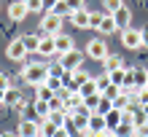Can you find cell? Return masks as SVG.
Segmentation results:
<instances>
[{
    "mask_svg": "<svg viewBox=\"0 0 148 137\" xmlns=\"http://www.w3.org/2000/svg\"><path fill=\"white\" fill-rule=\"evenodd\" d=\"M16 134H19V137H40V121H35V118H24V121L19 124V129H16Z\"/></svg>",
    "mask_w": 148,
    "mask_h": 137,
    "instance_id": "obj_7",
    "label": "cell"
},
{
    "mask_svg": "<svg viewBox=\"0 0 148 137\" xmlns=\"http://www.w3.org/2000/svg\"><path fill=\"white\" fill-rule=\"evenodd\" d=\"M102 16H105V14H92V16H89V27L100 30V22H102Z\"/></svg>",
    "mask_w": 148,
    "mask_h": 137,
    "instance_id": "obj_35",
    "label": "cell"
},
{
    "mask_svg": "<svg viewBox=\"0 0 148 137\" xmlns=\"http://www.w3.org/2000/svg\"><path fill=\"white\" fill-rule=\"evenodd\" d=\"M89 16H92V11L78 8V11L70 14V22H73V27H78V30H89Z\"/></svg>",
    "mask_w": 148,
    "mask_h": 137,
    "instance_id": "obj_8",
    "label": "cell"
},
{
    "mask_svg": "<svg viewBox=\"0 0 148 137\" xmlns=\"http://www.w3.org/2000/svg\"><path fill=\"white\" fill-rule=\"evenodd\" d=\"M5 105H11V108H22V94L16 91V89H8V91H5Z\"/></svg>",
    "mask_w": 148,
    "mask_h": 137,
    "instance_id": "obj_21",
    "label": "cell"
},
{
    "mask_svg": "<svg viewBox=\"0 0 148 137\" xmlns=\"http://www.w3.org/2000/svg\"><path fill=\"white\" fill-rule=\"evenodd\" d=\"M22 40H24V46H27V51H38V46H40V38L38 35H24Z\"/></svg>",
    "mask_w": 148,
    "mask_h": 137,
    "instance_id": "obj_29",
    "label": "cell"
},
{
    "mask_svg": "<svg viewBox=\"0 0 148 137\" xmlns=\"http://www.w3.org/2000/svg\"><path fill=\"white\" fill-rule=\"evenodd\" d=\"M81 137H105V134H97V132H89V129H86V132H84Z\"/></svg>",
    "mask_w": 148,
    "mask_h": 137,
    "instance_id": "obj_41",
    "label": "cell"
},
{
    "mask_svg": "<svg viewBox=\"0 0 148 137\" xmlns=\"http://www.w3.org/2000/svg\"><path fill=\"white\" fill-rule=\"evenodd\" d=\"M0 108H3V105H0Z\"/></svg>",
    "mask_w": 148,
    "mask_h": 137,
    "instance_id": "obj_48",
    "label": "cell"
},
{
    "mask_svg": "<svg viewBox=\"0 0 148 137\" xmlns=\"http://www.w3.org/2000/svg\"><path fill=\"white\" fill-rule=\"evenodd\" d=\"M94 81H97V91H100V94H102V91H105V89L110 86V75H108V73H105V75H97Z\"/></svg>",
    "mask_w": 148,
    "mask_h": 137,
    "instance_id": "obj_32",
    "label": "cell"
},
{
    "mask_svg": "<svg viewBox=\"0 0 148 137\" xmlns=\"http://www.w3.org/2000/svg\"><path fill=\"white\" fill-rule=\"evenodd\" d=\"M145 83H148V70H137V67H135V89H143Z\"/></svg>",
    "mask_w": 148,
    "mask_h": 137,
    "instance_id": "obj_27",
    "label": "cell"
},
{
    "mask_svg": "<svg viewBox=\"0 0 148 137\" xmlns=\"http://www.w3.org/2000/svg\"><path fill=\"white\" fill-rule=\"evenodd\" d=\"M32 116L43 121V118H49V102L46 100H35V105H32Z\"/></svg>",
    "mask_w": 148,
    "mask_h": 137,
    "instance_id": "obj_17",
    "label": "cell"
},
{
    "mask_svg": "<svg viewBox=\"0 0 148 137\" xmlns=\"http://www.w3.org/2000/svg\"><path fill=\"white\" fill-rule=\"evenodd\" d=\"M8 89H11V78L5 73H0V91H8Z\"/></svg>",
    "mask_w": 148,
    "mask_h": 137,
    "instance_id": "obj_37",
    "label": "cell"
},
{
    "mask_svg": "<svg viewBox=\"0 0 148 137\" xmlns=\"http://www.w3.org/2000/svg\"><path fill=\"white\" fill-rule=\"evenodd\" d=\"M105 137H116V134H113V132H105Z\"/></svg>",
    "mask_w": 148,
    "mask_h": 137,
    "instance_id": "obj_45",
    "label": "cell"
},
{
    "mask_svg": "<svg viewBox=\"0 0 148 137\" xmlns=\"http://www.w3.org/2000/svg\"><path fill=\"white\" fill-rule=\"evenodd\" d=\"M27 14H30V8L24 5L22 0H16V3H11V5H8V19H14V22H22Z\"/></svg>",
    "mask_w": 148,
    "mask_h": 137,
    "instance_id": "obj_10",
    "label": "cell"
},
{
    "mask_svg": "<svg viewBox=\"0 0 148 137\" xmlns=\"http://www.w3.org/2000/svg\"><path fill=\"white\" fill-rule=\"evenodd\" d=\"M145 86H148V83H145Z\"/></svg>",
    "mask_w": 148,
    "mask_h": 137,
    "instance_id": "obj_47",
    "label": "cell"
},
{
    "mask_svg": "<svg viewBox=\"0 0 148 137\" xmlns=\"http://www.w3.org/2000/svg\"><path fill=\"white\" fill-rule=\"evenodd\" d=\"M121 46H124V48H129V51H137V48H143L140 30H132V27L121 30Z\"/></svg>",
    "mask_w": 148,
    "mask_h": 137,
    "instance_id": "obj_3",
    "label": "cell"
},
{
    "mask_svg": "<svg viewBox=\"0 0 148 137\" xmlns=\"http://www.w3.org/2000/svg\"><path fill=\"white\" fill-rule=\"evenodd\" d=\"M145 124H148V116L143 113V108L132 110V126H135V129H140V126H145Z\"/></svg>",
    "mask_w": 148,
    "mask_h": 137,
    "instance_id": "obj_24",
    "label": "cell"
},
{
    "mask_svg": "<svg viewBox=\"0 0 148 137\" xmlns=\"http://www.w3.org/2000/svg\"><path fill=\"white\" fill-rule=\"evenodd\" d=\"M89 132L105 134V132H108V126H105V116H100V113H92V118H89Z\"/></svg>",
    "mask_w": 148,
    "mask_h": 137,
    "instance_id": "obj_14",
    "label": "cell"
},
{
    "mask_svg": "<svg viewBox=\"0 0 148 137\" xmlns=\"http://www.w3.org/2000/svg\"><path fill=\"white\" fill-rule=\"evenodd\" d=\"M51 94H54V91H51L46 83H43V86H38V100H46V102H49V100H51Z\"/></svg>",
    "mask_w": 148,
    "mask_h": 137,
    "instance_id": "obj_33",
    "label": "cell"
},
{
    "mask_svg": "<svg viewBox=\"0 0 148 137\" xmlns=\"http://www.w3.org/2000/svg\"><path fill=\"white\" fill-rule=\"evenodd\" d=\"M54 48H57L59 57L67 54V51H73V48H75V46H73V38H70V35H62V32H59V35H54Z\"/></svg>",
    "mask_w": 148,
    "mask_h": 137,
    "instance_id": "obj_9",
    "label": "cell"
},
{
    "mask_svg": "<svg viewBox=\"0 0 148 137\" xmlns=\"http://www.w3.org/2000/svg\"><path fill=\"white\" fill-rule=\"evenodd\" d=\"M30 11H43V0H22Z\"/></svg>",
    "mask_w": 148,
    "mask_h": 137,
    "instance_id": "obj_34",
    "label": "cell"
},
{
    "mask_svg": "<svg viewBox=\"0 0 148 137\" xmlns=\"http://www.w3.org/2000/svg\"><path fill=\"white\" fill-rule=\"evenodd\" d=\"M84 51H67V54H62L59 57V67H62L65 73H73V70H81V65H84Z\"/></svg>",
    "mask_w": 148,
    "mask_h": 137,
    "instance_id": "obj_2",
    "label": "cell"
},
{
    "mask_svg": "<svg viewBox=\"0 0 148 137\" xmlns=\"http://www.w3.org/2000/svg\"><path fill=\"white\" fill-rule=\"evenodd\" d=\"M135 137H140V134H137V132H135Z\"/></svg>",
    "mask_w": 148,
    "mask_h": 137,
    "instance_id": "obj_46",
    "label": "cell"
},
{
    "mask_svg": "<svg viewBox=\"0 0 148 137\" xmlns=\"http://www.w3.org/2000/svg\"><path fill=\"white\" fill-rule=\"evenodd\" d=\"M38 54H43V57H54V54H57V48H54V35H43V38H40Z\"/></svg>",
    "mask_w": 148,
    "mask_h": 137,
    "instance_id": "obj_13",
    "label": "cell"
},
{
    "mask_svg": "<svg viewBox=\"0 0 148 137\" xmlns=\"http://www.w3.org/2000/svg\"><path fill=\"white\" fill-rule=\"evenodd\" d=\"M78 94H81V97H92V94H100V91H97V81H94V78H89L81 89H78Z\"/></svg>",
    "mask_w": 148,
    "mask_h": 137,
    "instance_id": "obj_23",
    "label": "cell"
},
{
    "mask_svg": "<svg viewBox=\"0 0 148 137\" xmlns=\"http://www.w3.org/2000/svg\"><path fill=\"white\" fill-rule=\"evenodd\" d=\"M100 97L102 94H92V97H84V108H89L92 113L97 110V105H100Z\"/></svg>",
    "mask_w": 148,
    "mask_h": 137,
    "instance_id": "obj_30",
    "label": "cell"
},
{
    "mask_svg": "<svg viewBox=\"0 0 148 137\" xmlns=\"http://www.w3.org/2000/svg\"><path fill=\"white\" fill-rule=\"evenodd\" d=\"M110 75V83L113 86H119V89H124V78H127V70L121 67V70H113V73H108Z\"/></svg>",
    "mask_w": 148,
    "mask_h": 137,
    "instance_id": "obj_25",
    "label": "cell"
},
{
    "mask_svg": "<svg viewBox=\"0 0 148 137\" xmlns=\"http://www.w3.org/2000/svg\"><path fill=\"white\" fill-rule=\"evenodd\" d=\"M40 30L46 32V35H59V30H62V16L46 14V16L40 19Z\"/></svg>",
    "mask_w": 148,
    "mask_h": 137,
    "instance_id": "obj_6",
    "label": "cell"
},
{
    "mask_svg": "<svg viewBox=\"0 0 148 137\" xmlns=\"http://www.w3.org/2000/svg\"><path fill=\"white\" fill-rule=\"evenodd\" d=\"M108 110H113V100H108V97H100V105H97V110H94V113L105 116Z\"/></svg>",
    "mask_w": 148,
    "mask_h": 137,
    "instance_id": "obj_28",
    "label": "cell"
},
{
    "mask_svg": "<svg viewBox=\"0 0 148 137\" xmlns=\"http://www.w3.org/2000/svg\"><path fill=\"white\" fill-rule=\"evenodd\" d=\"M5 54H8V59H14V62H24L30 51H27V46H24L22 38H14L11 43H8V51H5Z\"/></svg>",
    "mask_w": 148,
    "mask_h": 137,
    "instance_id": "obj_5",
    "label": "cell"
},
{
    "mask_svg": "<svg viewBox=\"0 0 148 137\" xmlns=\"http://www.w3.org/2000/svg\"><path fill=\"white\" fill-rule=\"evenodd\" d=\"M116 19H113V14H105L102 16V22H100V32H105V35H110V32H116Z\"/></svg>",
    "mask_w": 148,
    "mask_h": 137,
    "instance_id": "obj_18",
    "label": "cell"
},
{
    "mask_svg": "<svg viewBox=\"0 0 148 137\" xmlns=\"http://www.w3.org/2000/svg\"><path fill=\"white\" fill-rule=\"evenodd\" d=\"M102 67H105V73H113V70H121V67H124V59H121L119 54H108L105 59H102Z\"/></svg>",
    "mask_w": 148,
    "mask_h": 137,
    "instance_id": "obj_15",
    "label": "cell"
},
{
    "mask_svg": "<svg viewBox=\"0 0 148 137\" xmlns=\"http://www.w3.org/2000/svg\"><path fill=\"white\" fill-rule=\"evenodd\" d=\"M113 19H116V27H119V30H127L129 24H132V11H129V8H124V5H121L119 11L113 14Z\"/></svg>",
    "mask_w": 148,
    "mask_h": 137,
    "instance_id": "obj_11",
    "label": "cell"
},
{
    "mask_svg": "<svg viewBox=\"0 0 148 137\" xmlns=\"http://www.w3.org/2000/svg\"><path fill=\"white\" fill-rule=\"evenodd\" d=\"M135 126L132 124H129V121H121L119 126H116V132H113V134H116V137H135Z\"/></svg>",
    "mask_w": 148,
    "mask_h": 137,
    "instance_id": "obj_20",
    "label": "cell"
},
{
    "mask_svg": "<svg viewBox=\"0 0 148 137\" xmlns=\"http://www.w3.org/2000/svg\"><path fill=\"white\" fill-rule=\"evenodd\" d=\"M81 105H84V97H81L78 91H70V94L65 97V110H67V113H73V110H78Z\"/></svg>",
    "mask_w": 148,
    "mask_h": 137,
    "instance_id": "obj_16",
    "label": "cell"
},
{
    "mask_svg": "<svg viewBox=\"0 0 148 137\" xmlns=\"http://www.w3.org/2000/svg\"><path fill=\"white\" fill-rule=\"evenodd\" d=\"M59 110H65V100L59 97V94H51V100H49V113H59Z\"/></svg>",
    "mask_w": 148,
    "mask_h": 137,
    "instance_id": "obj_26",
    "label": "cell"
},
{
    "mask_svg": "<svg viewBox=\"0 0 148 137\" xmlns=\"http://www.w3.org/2000/svg\"><path fill=\"white\" fill-rule=\"evenodd\" d=\"M54 3H57V0H43V11H46V14H49V11H51V8H54Z\"/></svg>",
    "mask_w": 148,
    "mask_h": 137,
    "instance_id": "obj_40",
    "label": "cell"
},
{
    "mask_svg": "<svg viewBox=\"0 0 148 137\" xmlns=\"http://www.w3.org/2000/svg\"><path fill=\"white\" fill-rule=\"evenodd\" d=\"M22 78H24V83H30V86H43L46 78H49V67L40 65V62H30V65L22 67Z\"/></svg>",
    "mask_w": 148,
    "mask_h": 137,
    "instance_id": "obj_1",
    "label": "cell"
},
{
    "mask_svg": "<svg viewBox=\"0 0 148 137\" xmlns=\"http://www.w3.org/2000/svg\"><path fill=\"white\" fill-rule=\"evenodd\" d=\"M140 40H143V48H148V27L140 30Z\"/></svg>",
    "mask_w": 148,
    "mask_h": 137,
    "instance_id": "obj_39",
    "label": "cell"
},
{
    "mask_svg": "<svg viewBox=\"0 0 148 137\" xmlns=\"http://www.w3.org/2000/svg\"><path fill=\"white\" fill-rule=\"evenodd\" d=\"M67 5H70V11H78V8H86V3L84 0H65Z\"/></svg>",
    "mask_w": 148,
    "mask_h": 137,
    "instance_id": "obj_38",
    "label": "cell"
},
{
    "mask_svg": "<svg viewBox=\"0 0 148 137\" xmlns=\"http://www.w3.org/2000/svg\"><path fill=\"white\" fill-rule=\"evenodd\" d=\"M57 129H59V126L51 121V118H43V121H40V137H54Z\"/></svg>",
    "mask_w": 148,
    "mask_h": 137,
    "instance_id": "obj_19",
    "label": "cell"
},
{
    "mask_svg": "<svg viewBox=\"0 0 148 137\" xmlns=\"http://www.w3.org/2000/svg\"><path fill=\"white\" fill-rule=\"evenodd\" d=\"M121 121H124V113H121V110L113 108V110H108V113H105V126H108V132H116V126H119Z\"/></svg>",
    "mask_w": 148,
    "mask_h": 137,
    "instance_id": "obj_12",
    "label": "cell"
},
{
    "mask_svg": "<svg viewBox=\"0 0 148 137\" xmlns=\"http://www.w3.org/2000/svg\"><path fill=\"white\" fill-rule=\"evenodd\" d=\"M137 134H140V137H148V124H145V126H140V129H137Z\"/></svg>",
    "mask_w": 148,
    "mask_h": 137,
    "instance_id": "obj_42",
    "label": "cell"
},
{
    "mask_svg": "<svg viewBox=\"0 0 148 137\" xmlns=\"http://www.w3.org/2000/svg\"><path fill=\"white\" fill-rule=\"evenodd\" d=\"M49 14H57V16H62V19H65V16H70L73 11H70V5H67L65 0H57V3H54V8H51Z\"/></svg>",
    "mask_w": 148,
    "mask_h": 137,
    "instance_id": "obj_22",
    "label": "cell"
},
{
    "mask_svg": "<svg viewBox=\"0 0 148 137\" xmlns=\"http://www.w3.org/2000/svg\"><path fill=\"white\" fill-rule=\"evenodd\" d=\"M0 137H19L16 132H0Z\"/></svg>",
    "mask_w": 148,
    "mask_h": 137,
    "instance_id": "obj_43",
    "label": "cell"
},
{
    "mask_svg": "<svg viewBox=\"0 0 148 137\" xmlns=\"http://www.w3.org/2000/svg\"><path fill=\"white\" fill-rule=\"evenodd\" d=\"M0 105H5V91H0Z\"/></svg>",
    "mask_w": 148,
    "mask_h": 137,
    "instance_id": "obj_44",
    "label": "cell"
},
{
    "mask_svg": "<svg viewBox=\"0 0 148 137\" xmlns=\"http://www.w3.org/2000/svg\"><path fill=\"white\" fill-rule=\"evenodd\" d=\"M116 94H121V89H119V86H113V83H110V86H108L105 91H102V97H108V100H113V97H116Z\"/></svg>",
    "mask_w": 148,
    "mask_h": 137,
    "instance_id": "obj_36",
    "label": "cell"
},
{
    "mask_svg": "<svg viewBox=\"0 0 148 137\" xmlns=\"http://www.w3.org/2000/svg\"><path fill=\"white\" fill-rule=\"evenodd\" d=\"M102 5H105V11L108 14H116L121 5H124V0H102Z\"/></svg>",
    "mask_w": 148,
    "mask_h": 137,
    "instance_id": "obj_31",
    "label": "cell"
},
{
    "mask_svg": "<svg viewBox=\"0 0 148 137\" xmlns=\"http://www.w3.org/2000/svg\"><path fill=\"white\" fill-rule=\"evenodd\" d=\"M108 54H110V51H108V43H105L102 38H94V40H89V43H86V57L100 59V62H102Z\"/></svg>",
    "mask_w": 148,
    "mask_h": 137,
    "instance_id": "obj_4",
    "label": "cell"
}]
</instances>
